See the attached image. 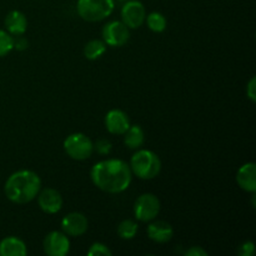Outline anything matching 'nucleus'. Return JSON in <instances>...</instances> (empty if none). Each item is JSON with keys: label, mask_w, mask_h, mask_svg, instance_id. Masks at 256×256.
Wrapping results in <instances>:
<instances>
[{"label": "nucleus", "mask_w": 256, "mask_h": 256, "mask_svg": "<svg viewBox=\"0 0 256 256\" xmlns=\"http://www.w3.org/2000/svg\"><path fill=\"white\" fill-rule=\"evenodd\" d=\"M118 2H128V0H118Z\"/></svg>", "instance_id": "nucleus-28"}, {"label": "nucleus", "mask_w": 256, "mask_h": 256, "mask_svg": "<svg viewBox=\"0 0 256 256\" xmlns=\"http://www.w3.org/2000/svg\"><path fill=\"white\" fill-rule=\"evenodd\" d=\"M38 202L40 209L46 214H56L62 208V196L58 190L46 188L38 194Z\"/></svg>", "instance_id": "nucleus-10"}, {"label": "nucleus", "mask_w": 256, "mask_h": 256, "mask_svg": "<svg viewBox=\"0 0 256 256\" xmlns=\"http://www.w3.org/2000/svg\"><path fill=\"white\" fill-rule=\"evenodd\" d=\"M62 232L70 236H80L88 230V219L82 212H70L62 220Z\"/></svg>", "instance_id": "nucleus-11"}, {"label": "nucleus", "mask_w": 256, "mask_h": 256, "mask_svg": "<svg viewBox=\"0 0 256 256\" xmlns=\"http://www.w3.org/2000/svg\"><path fill=\"white\" fill-rule=\"evenodd\" d=\"M94 149L96 150L99 154L102 155H108L112 152V142L108 139H99L94 144Z\"/></svg>", "instance_id": "nucleus-23"}, {"label": "nucleus", "mask_w": 256, "mask_h": 256, "mask_svg": "<svg viewBox=\"0 0 256 256\" xmlns=\"http://www.w3.org/2000/svg\"><path fill=\"white\" fill-rule=\"evenodd\" d=\"M26 252V245L19 238L9 236L0 242V256H24Z\"/></svg>", "instance_id": "nucleus-16"}, {"label": "nucleus", "mask_w": 256, "mask_h": 256, "mask_svg": "<svg viewBox=\"0 0 256 256\" xmlns=\"http://www.w3.org/2000/svg\"><path fill=\"white\" fill-rule=\"evenodd\" d=\"M130 170L142 180L154 179L162 170V162L152 150H138L130 160Z\"/></svg>", "instance_id": "nucleus-3"}, {"label": "nucleus", "mask_w": 256, "mask_h": 256, "mask_svg": "<svg viewBox=\"0 0 256 256\" xmlns=\"http://www.w3.org/2000/svg\"><path fill=\"white\" fill-rule=\"evenodd\" d=\"M106 50V44L102 40L94 39L86 42L84 46V55L89 60H96L102 56Z\"/></svg>", "instance_id": "nucleus-18"}, {"label": "nucleus", "mask_w": 256, "mask_h": 256, "mask_svg": "<svg viewBox=\"0 0 256 256\" xmlns=\"http://www.w3.org/2000/svg\"><path fill=\"white\" fill-rule=\"evenodd\" d=\"M236 182L242 190L249 192H256V165L255 162H246L236 174Z\"/></svg>", "instance_id": "nucleus-13"}, {"label": "nucleus", "mask_w": 256, "mask_h": 256, "mask_svg": "<svg viewBox=\"0 0 256 256\" xmlns=\"http://www.w3.org/2000/svg\"><path fill=\"white\" fill-rule=\"evenodd\" d=\"M95 186L110 194L125 192L132 184L130 166L120 159H108L96 162L90 172Z\"/></svg>", "instance_id": "nucleus-1"}, {"label": "nucleus", "mask_w": 256, "mask_h": 256, "mask_svg": "<svg viewBox=\"0 0 256 256\" xmlns=\"http://www.w3.org/2000/svg\"><path fill=\"white\" fill-rule=\"evenodd\" d=\"M172 235H174V230H172V225L166 222H154L148 226V236L155 242H168L172 240Z\"/></svg>", "instance_id": "nucleus-14"}, {"label": "nucleus", "mask_w": 256, "mask_h": 256, "mask_svg": "<svg viewBox=\"0 0 256 256\" xmlns=\"http://www.w3.org/2000/svg\"><path fill=\"white\" fill-rule=\"evenodd\" d=\"M44 252L49 256H65L70 250V242L65 232H52L44 239Z\"/></svg>", "instance_id": "nucleus-9"}, {"label": "nucleus", "mask_w": 256, "mask_h": 256, "mask_svg": "<svg viewBox=\"0 0 256 256\" xmlns=\"http://www.w3.org/2000/svg\"><path fill=\"white\" fill-rule=\"evenodd\" d=\"M124 142L130 149H139L145 140V132L139 125H130L124 132Z\"/></svg>", "instance_id": "nucleus-17"}, {"label": "nucleus", "mask_w": 256, "mask_h": 256, "mask_svg": "<svg viewBox=\"0 0 256 256\" xmlns=\"http://www.w3.org/2000/svg\"><path fill=\"white\" fill-rule=\"evenodd\" d=\"M246 95L252 102H256V79L252 78L246 86Z\"/></svg>", "instance_id": "nucleus-25"}, {"label": "nucleus", "mask_w": 256, "mask_h": 256, "mask_svg": "<svg viewBox=\"0 0 256 256\" xmlns=\"http://www.w3.org/2000/svg\"><path fill=\"white\" fill-rule=\"evenodd\" d=\"M138 232V224L134 220L126 219L124 222H122L118 226V234L122 239L124 240H130L136 235Z\"/></svg>", "instance_id": "nucleus-20"}, {"label": "nucleus", "mask_w": 256, "mask_h": 256, "mask_svg": "<svg viewBox=\"0 0 256 256\" xmlns=\"http://www.w3.org/2000/svg\"><path fill=\"white\" fill-rule=\"evenodd\" d=\"M186 256H208L206 250L202 249V246H192L189 250L185 252Z\"/></svg>", "instance_id": "nucleus-26"}, {"label": "nucleus", "mask_w": 256, "mask_h": 256, "mask_svg": "<svg viewBox=\"0 0 256 256\" xmlns=\"http://www.w3.org/2000/svg\"><path fill=\"white\" fill-rule=\"evenodd\" d=\"M105 126L112 134L122 135L130 126L129 118L122 110L112 109L105 116Z\"/></svg>", "instance_id": "nucleus-12"}, {"label": "nucleus", "mask_w": 256, "mask_h": 256, "mask_svg": "<svg viewBox=\"0 0 256 256\" xmlns=\"http://www.w3.org/2000/svg\"><path fill=\"white\" fill-rule=\"evenodd\" d=\"M102 34L105 44L110 46H122L126 44L130 38L129 28L122 22H118V20L104 25Z\"/></svg>", "instance_id": "nucleus-7"}, {"label": "nucleus", "mask_w": 256, "mask_h": 256, "mask_svg": "<svg viewBox=\"0 0 256 256\" xmlns=\"http://www.w3.org/2000/svg\"><path fill=\"white\" fill-rule=\"evenodd\" d=\"M5 28L8 32L14 36H20L26 32L28 20L26 16L19 10H12L5 16Z\"/></svg>", "instance_id": "nucleus-15"}, {"label": "nucleus", "mask_w": 256, "mask_h": 256, "mask_svg": "<svg viewBox=\"0 0 256 256\" xmlns=\"http://www.w3.org/2000/svg\"><path fill=\"white\" fill-rule=\"evenodd\" d=\"M114 0H78L76 12L82 20L89 22L104 20L114 12Z\"/></svg>", "instance_id": "nucleus-4"}, {"label": "nucleus", "mask_w": 256, "mask_h": 256, "mask_svg": "<svg viewBox=\"0 0 256 256\" xmlns=\"http://www.w3.org/2000/svg\"><path fill=\"white\" fill-rule=\"evenodd\" d=\"M89 256H112V252L106 245L102 244V242H95L90 246L89 252H88Z\"/></svg>", "instance_id": "nucleus-22"}, {"label": "nucleus", "mask_w": 256, "mask_h": 256, "mask_svg": "<svg viewBox=\"0 0 256 256\" xmlns=\"http://www.w3.org/2000/svg\"><path fill=\"white\" fill-rule=\"evenodd\" d=\"M145 20H146V24L148 26H149V29L155 32H164L165 28H166V19H165V16L162 12H150V14L145 18Z\"/></svg>", "instance_id": "nucleus-19"}, {"label": "nucleus", "mask_w": 256, "mask_h": 256, "mask_svg": "<svg viewBox=\"0 0 256 256\" xmlns=\"http://www.w3.org/2000/svg\"><path fill=\"white\" fill-rule=\"evenodd\" d=\"M64 150L72 159L85 160L92 156L94 144L85 134L75 132L64 140Z\"/></svg>", "instance_id": "nucleus-5"}, {"label": "nucleus", "mask_w": 256, "mask_h": 256, "mask_svg": "<svg viewBox=\"0 0 256 256\" xmlns=\"http://www.w3.org/2000/svg\"><path fill=\"white\" fill-rule=\"evenodd\" d=\"M42 188L39 175L32 170H18L8 178L4 192L8 199L15 204H26L34 200Z\"/></svg>", "instance_id": "nucleus-2"}, {"label": "nucleus", "mask_w": 256, "mask_h": 256, "mask_svg": "<svg viewBox=\"0 0 256 256\" xmlns=\"http://www.w3.org/2000/svg\"><path fill=\"white\" fill-rule=\"evenodd\" d=\"M160 212V202L154 194H142L134 205L135 218L140 222H152Z\"/></svg>", "instance_id": "nucleus-6"}, {"label": "nucleus", "mask_w": 256, "mask_h": 256, "mask_svg": "<svg viewBox=\"0 0 256 256\" xmlns=\"http://www.w3.org/2000/svg\"><path fill=\"white\" fill-rule=\"evenodd\" d=\"M254 242H242V245L239 246V250H238V254L240 256H252L254 254Z\"/></svg>", "instance_id": "nucleus-24"}, {"label": "nucleus", "mask_w": 256, "mask_h": 256, "mask_svg": "<svg viewBox=\"0 0 256 256\" xmlns=\"http://www.w3.org/2000/svg\"><path fill=\"white\" fill-rule=\"evenodd\" d=\"M14 49V38L5 30L0 29V58L5 56Z\"/></svg>", "instance_id": "nucleus-21"}, {"label": "nucleus", "mask_w": 256, "mask_h": 256, "mask_svg": "<svg viewBox=\"0 0 256 256\" xmlns=\"http://www.w3.org/2000/svg\"><path fill=\"white\" fill-rule=\"evenodd\" d=\"M14 48L16 50H25L28 48V40L20 35L19 38L14 39Z\"/></svg>", "instance_id": "nucleus-27"}, {"label": "nucleus", "mask_w": 256, "mask_h": 256, "mask_svg": "<svg viewBox=\"0 0 256 256\" xmlns=\"http://www.w3.org/2000/svg\"><path fill=\"white\" fill-rule=\"evenodd\" d=\"M146 18L144 5L138 0H128L122 9V22L129 29H136L142 25Z\"/></svg>", "instance_id": "nucleus-8"}]
</instances>
